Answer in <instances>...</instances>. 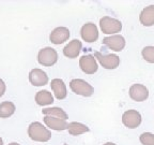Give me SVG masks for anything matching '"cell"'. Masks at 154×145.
Wrapping results in <instances>:
<instances>
[{
    "instance_id": "ffe728a7",
    "label": "cell",
    "mask_w": 154,
    "mask_h": 145,
    "mask_svg": "<svg viewBox=\"0 0 154 145\" xmlns=\"http://www.w3.org/2000/svg\"><path fill=\"white\" fill-rule=\"evenodd\" d=\"M42 113L45 116H54V117H57V118L63 119V121H66L69 117H67V114L63 111L61 108H46V109L42 110Z\"/></svg>"
},
{
    "instance_id": "9c48e42d",
    "label": "cell",
    "mask_w": 154,
    "mask_h": 145,
    "mask_svg": "<svg viewBox=\"0 0 154 145\" xmlns=\"http://www.w3.org/2000/svg\"><path fill=\"white\" fill-rule=\"evenodd\" d=\"M131 99H133L136 102L146 101L149 97V90L144 85L142 84H134L130 87L128 90Z\"/></svg>"
},
{
    "instance_id": "cb8c5ba5",
    "label": "cell",
    "mask_w": 154,
    "mask_h": 145,
    "mask_svg": "<svg viewBox=\"0 0 154 145\" xmlns=\"http://www.w3.org/2000/svg\"><path fill=\"white\" fill-rule=\"evenodd\" d=\"M103 145H117V144H115V143H112V142H107V143H105V144H103Z\"/></svg>"
},
{
    "instance_id": "7c38bea8",
    "label": "cell",
    "mask_w": 154,
    "mask_h": 145,
    "mask_svg": "<svg viewBox=\"0 0 154 145\" xmlns=\"http://www.w3.org/2000/svg\"><path fill=\"white\" fill-rule=\"evenodd\" d=\"M29 81L33 86H44L48 83V75L41 69H32L29 73Z\"/></svg>"
},
{
    "instance_id": "d6986e66",
    "label": "cell",
    "mask_w": 154,
    "mask_h": 145,
    "mask_svg": "<svg viewBox=\"0 0 154 145\" xmlns=\"http://www.w3.org/2000/svg\"><path fill=\"white\" fill-rule=\"evenodd\" d=\"M15 104L13 102L5 101L0 103V118H8L15 113Z\"/></svg>"
},
{
    "instance_id": "ac0fdd59",
    "label": "cell",
    "mask_w": 154,
    "mask_h": 145,
    "mask_svg": "<svg viewBox=\"0 0 154 145\" xmlns=\"http://www.w3.org/2000/svg\"><path fill=\"white\" fill-rule=\"evenodd\" d=\"M89 127L82 123H77V121H72L67 125V131L71 135H80L82 133L89 132Z\"/></svg>"
},
{
    "instance_id": "44dd1931",
    "label": "cell",
    "mask_w": 154,
    "mask_h": 145,
    "mask_svg": "<svg viewBox=\"0 0 154 145\" xmlns=\"http://www.w3.org/2000/svg\"><path fill=\"white\" fill-rule=\"evenodd\" d=\"M142 58L149 63H154V46H146L141 51Z\"/></svg>"
},
{
    "instance_id": "d4e9b609",
    "label": "cell",
    "mask_w": 154,
    "mask_h": 145,
    "mask_svg": "<svg viewBox=\"0 0 154 145\" xmlns=\"http://www.w3.org/2000/svg\"><path fill=\"white\" fill-rule=\"evenodd\" d=\"M9 145H20V144H18V143H16V142H13V143H10Z\"/></svg>"
},
{
    "instance_id": "8fae6325",
    "label": "cell",
    "mask_w": 154,
    "mask_h": 145,
    "mask_svg": "<svg viewBox=\"0 0 154 145\" xmlns=\"http://www.w3.org/2000/svg\"><path fill=\"white\" fill-rule=\"evenodd\" d=\"M70 36H71L70 30L66 27H57V28H55L51 32L49 40H51V43L56 44V45H59V44H62L65 41H67Z\"/></svg>"
},
{
    "instance_id": "52a82bcc",
    "label": "cell",
    "mask_w": 154,
    "mask_h": 145,
    "mask_svg": "<svg viewBox=\"0 0 154 145\" xmlns=\"http://www.w3.org/2000/svg\"><path fill=\"white\" fill-rule=\"evenodd\" d=\"M79 67L86 74H94L99 69L96 58L92 55H84L79 59Z\"/></svg>"
},
{
    "instance_id": "5b68a950",
    "label": "cell",
    "mask_w": 154,
    "mask_h": 145,
    "mask_svg": "<svg viewBox=\"0 0 154 145\" xmlns=\"http://www.w3.org/2000/svg\"><path fill=\"white\" fill-rule=\"evenodd\" d=\"M94 57L99 60L102 67L108 69V70H113L120 65V58L118 55H115V54H102L100 52H95Z\"/></svg>"
},
{
    "instance_id": "4316f807",
    "label": "cell",
    "mask_w": 154,
    "mask_h": 145,
    "mask_svg": "<svg viewBox=\"0 0 154 145\" xmlns=\"http://www.w3.org/2000/svg\"><path fill=\"white\" fill-rule=\"evenodd\" d=\"M63 145H67V144H63Z\"/></svg>"
},
{
    "instance_id": "e0dca14e",
    "label": "cell",
    "mask_w": 154,
    "mask_h": 145,
    "mask_svg": "<svg viewBox=\"0 0 154 145\" xmlns=\"http://www.w3.org/2000/svg\"><path fill=\"white\" fill-rule=\"evenodd\" d=\"M35 102L41 106L48 105L54 102V97L51 92H49L48 90H40L35 95Z\"/></svg>"
},
{
    "instance_id": "6da1fadb",
    "label": "cell",
    "mask_w": 154,
    "mask_h": 145,
    "mask_svg": "<svg viewBox=\"0 0 154 145\" xmlns=\"http://www.w3.org/2000/svg\"><path fill=\"white\" fill-rule=\"evenodd\" d=\"M28 135L29 138L35 142H47L51 140V132L46 127H44L43 124L34 121L29 125Z\"/></svg>"
},
{
    "instance_id": "603a6c76",
    "label": "cell",
    "mask_w": 154,
    "mask_h": 145,
    "mask_svg": "<svg viewBox=\"0 0 154 145\" xmlns=\"http://www.w3.org/2000/svg\"><path fill=\"white\" fill-rule=\"evenodd\" d=\"M5 92V82H3V80L0 79V97L3 96Z\"/></svg>"
},
{
    "instance_id": "ba28073f",
    "label": "cell",
    "mask_w": 154,
    "mask_h": 145,
    "mask_svg": "<svg viewBox=\"0 0 154 145\" xmlns=\"http://www.w3.org/2000/svg\"><path fill=\"white\" fill-rule=\"evenodd\" d=\"M80 36L86 42H95L99 39V29L93 23H87L80 29Z\"/></svg>"
},
{
    "instance_id": "4fadbf2b",
    "label": "cell",
    "mask_w": 154,
    "mask_h": 145,
    "mask_svg": "<svg viewBox=\"0 0 154 145\" xmlns=\"http://www.w3.org/2000/svg\"><path fill=\"white\" fill-rule=\"evenodd\" d=\"M82 44L79 40H72L69 44L64 46L63 48V54L65 57L67 58H77V56L79 55L80 51H82Z\"/></svg>"
},
{
    "instance_id": "7a4b0ae2",
    "label": "cell",
    "mask_w": 154,
    "mask_h": 145,
    "mask_svg": "<svg viewBox=\"0 0 154 145\" xmlns=\"http://www.w3.org/2000/svg\"><path fill=\"white\" fill-rule=\"evenodd\" d=\"M100 27L103 34L115 36L122 30V23L117 18L109 16H104L100 19Z\"/></svg>"
},
{
    "instance_id": "2e32d148",
    "label": "cell",
    "mask_w": 154,
    "mask_h": 145,
    "mask_svg": "<svg viewBox=\"0 0 154 145\" xmlns=\"http://www.w3.org/2000/svg\"><path fill=\"white\" fill-rule=\"evenodd\" d=\"M139 21L141 25L146 27H151L154 25V5L146 7L139 15Z\"/></svg>"
},
{
    "instance_id": "484cf974",
    "label": "cell",
    "mask_w": 154,
    "mask_h": 145,
    "mask_svg": "<svg viewBox=\"0 0 154 145\" xmlns=\"http://www.w3.org/2000/svg\"><path fill=\"white\" fill-rule=\"evenodd\" d=\"M0 145H3V141H2V139L0 138Z\"/></svg>"
},
{
    "instance_id": "30bf717a",
    "label": "cell",
    "mask_w": 154,
    "mask_h": 145,
    "mask_svg": "<svg viewBox=\"0 0 154 145\" xmlns=\"http://www.w3.org/2000/svg\"><path fill=\"white\" fill-rule=\"evenodd\" d=\"M103 44L113 52H121L125 46V39L120 34L105 37L103 39Z\"/></svg>"
},
{
    "instance_id": "277c9868",
    "label": "cell",
    "mask_w": 154,
    "mask_h": 145,
    "mask_svg": "<svg viewBox=\"0 0 154 145\" xmlns=\"http://www.w3.org/2000/svg\"><path fill=\"white\" fill-rule=\"evenodd\" d=\"M70 87L72 92L82 97H90L93 95L94 88L86 81L82 79H74L70 82Z\"/></svg>"
},
{
    "instance_id": "9a60e30c",
    "label": "cell",
    "mask_w": 154,
    "mask_h": 145,
    "mask_svg": "<svg viewBox=\"0 0 154 145\" xmlns=\"http://www.w3.org/2000/svg\"><path fill=\"white\" fill-rule=\"evenodd\" d=\"M51 87L58 100H63L66 98L67 90L63 80H61V79H54L51 83Z\"/></svg>"
},
{
    "instance_id": "7402d4cb",
    "label": "cell",
    "mask_w": 154,
    "mask_h": 145,
    "mask_svg": "<svg viewBox=\"0 0 154 145\" xmlns=\"http://www.w3.org/2000/svg\"><path fill=\"white\" fill-rule=\"evenodd\" d=\"M139 141L142 145H154V134L151 132H143L139 137Z\"/></svg>"
},
{
    "instance_id": "3957f363",
    "label": "cell",
    "mask_w": 154,
    "mask_h": 145,
    "mask_svg": "<svg viewBox=\"0 0 154 145\" xmlns=\"http://www.w3.org/2000/svg\"><path fill=\"white\" fill-rule=\"evenodd\" d=\"M38 61L44 67H51L58 61L57 51L51 46L42 48L38 54Z\"/></svg>"
},
{
    "instance_id": "5bb4252c",
    "label": "cell",
    "mask_w": 154,
    "mask_h": 145,
    "mask_svg": "<svg viewBox=\"0 0 154 145\" xmlns=\"http://www.w3.org/2000/svg\"><path fill=\"white\" fill-rule=\"evenodd\" d=\"M44 123H45V125L47 126L48 128L56 131L67 130V125H69L66 123V121L57 118V117H54V116H45L44 117Z\"/></svg>"
},
{
    "instance_id": "8992f818",
    "label": "cell",
    "mask_w": 154,
    "mask_h": 145,
    "mask_svg": "<svg viewBox=\"0 0 154 145\" xmlns=\"http://www.w3.org/2000/svg\"><path fill=\"white\" fill-rule=\"evenodd\" d=\"M122 123L128 129L137 128L141 124V115L136 110H128V111L123 113Z\"/></svg>"
}]
</instances>
